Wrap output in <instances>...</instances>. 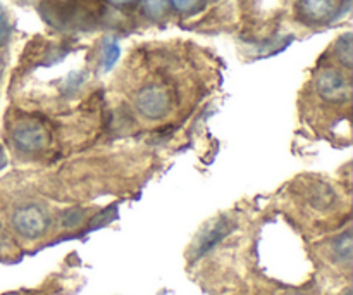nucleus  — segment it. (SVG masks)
Listing matches in <instances>:
<instances>
[{
	"mask_svg": "<svg viewBox=\"0 0 353 295\" xmlns=\"http://www.w3.org/2000/svg\"><path fill=\"white\" fill-rule=\"evenodd\" d=\"M137 111L143 117L150 121L162 120L168 116L172 109V97L165 86L147 85L134 97Z\"/></svg>",
	"mask_w": 353,
	"mask_h": 295,
	"instance_id": "1",
	"label": "nucleus"
},
{
	"mask_svg": "<svg viewBox=\"0 0 353 295\" xmlns=\"http://www.w3.org/2000/svg\"><path fill=\"white\" fill-rule=\"evenodd\" d=\"M12 227L21 237L24 238H40L47 234L50 228V216L43 207L37 204L17 207L12 214Z\"/></svg>",
	"mask_w": 353,
	"mask_h": 295,
	"instance_id": "2",
	"label": "nucleus"
},
{
	"mask_svg": "<svg viewBox=\"0 0 353 295\" xmlns=\"http://www.w3.org/2000/svg\"><path fill=\"white\" fill-rule=\"evenodd\" d=\"M345 0H296V16L309 26H323L340 17Z\"/></svg>",
	"mask_w": 353,
	"mask_h": 295,
	"instance_id": "3",
	"label": "nucleus"
},
{
	"mask_svg": "<svg viewBox=\"0 0 353 295\" xmlns=\"http://www.w3.org/2000/svg\"><path fill=\"white\" fill-rule=\"evenodd\" d=\"M316 90L321 99L327 102H347L352 95V86L347 76L340 69L327 68L316 78Z\"/></svg>",
	"mask_w": 353,
	"mask_h": 295,
	"instance_id": "4",
	"label": "nucleus"
},
{
	"mask_svg": "<svg viewBox=\"0 0 353 295\" xmlns=\"http://www.w3.org/2000/svg\"><path fill=\"white\" fill-rule=\"evenodd\" d=\"M12 144L24 154L41 152L48 144V133L43 124L34 120H26L12 130Z\"/></svg>",
	"mask_w": 353,
	"mask_h": 295,
	"instance_id": "5",
	"label": "nucleus"
},
{
	"mask_svg": "<svg viewBox=\"0 0 353 295\" xmlns=\"http://www.w3.org/2000/svg\"><path fill=\"white\" fill-rule=\"evenodd\" d=\"M230 231H231V227L226 220H219L214 225H210V227L200 235L199 244H196V249H195L196 256H202L205 254L207 251H210V249H212L216 244H219V242L223 240Z\"/></svg>",
	"mask_w": 353,
	"mask_h": 295,
	"instance_id": "6",
	"label": "nucleus"
},
{
	"mask_svg": "<svg viewBox=\"0 0 353 295\" xmlns=\"http://www.w3.org/2000/svg\"><path fill=\"white\" fill-rule=\"evenodd\" d=\"M333 252L334 256H336L338 261L345 263V265H350L352 252H353L350 231H345L343 235H340V237L333 242Z\"/></svg>",
	"mask_w": 353,
	"mask_h": 295,
	"instance_id": "7",
	"label": "nucleus"
},
{
	"mask_svg": "<svg viewBox=\"0 0 353 295\" xmlns=\"http://www.w3.org/2000/svg\"><path fill=\"white\" fill-rule=\"evenodd\" d=\"M353 44H352V33H345L343 37L338 38L336 45H334V54H336L338 61L345 66V68H352L353 61Z\"/></svg>",
	"mask_w": 353,
	"mask_h": 295,
	"instance_id": "8",
	"label": "nucleus"
},
{
	"mask_svg": "<svg viewBox=\"0 0 353 295\" xmlns=\"http://www.w3.org/2000/svg\"><path fill=\"white\" fill-rule=\"evenodd\" d=\"M145 16L150 19H161L169 9V0H141Z\"/></svg>",
	"mask_w": 353,
	"mask_h": 295,
	"instance_id": "9",
	"label": "nucleus"
},
{
	"mask_svg": "<svg viewBox=\"0 0 353 295\" xmlns=\"http://www.w3.org/2000/svg\"><path fill=\"white\" fill-rule=\"evenodd\" d=\"M119 54H121L119 44H117L114 38H107V40L103 41V55H102V66L105 71L116 64L117 59H119Z\"/></svg>",
	"mask_w": 353,
	"mask_h": 295,
	"instance_id": "10",
	"label": "nucleus"
},
{
	"mask_svg": "<svg viewBox=\"0 0 353 295\" xmlns=\"http://www.w3.org/2000/svg\"><path fill=\"white\" fill-rule=\"evenodd\" d=\"M203 3L205 0H169V6L174 10H178L179 14H196L199 10L203 9Z\"/></svg>",
	"mask_w": 353,
	"mask_h": 295,
	"instance_id": "11",
	"label": "nucleus"
},
{
	"mask_svg": "<svg viewBox=\"0 0 353 295\" xmlns=\"http://www.w3.org/2000/svg\"><path fill=\"white\" fill-rule=\"evenodd\" d=\"M9 35H10L9 14H7V10L3 9V6L0 3V47L6 45V41L9 40Z\"/></svg>",
	"mask_w": 353,
	"mask_h": 295,
	"instance_id": "12",
	"label": "nucleus"
},
{
	"mask_svg": "<svg viewBox=\"0 0 353 295\" xmlns=\"http://www.w3.org/2000/svg\"><path fill=\"white\" fill-rule=\"evenodd\" d=\"M107 2L112 3V6H130L134 0H107Z\"/></svg>",
	"mask_w": 353,
	"mask_h": 295,
	"instance_id": "13",
	"label": "nucleus"
},
{
	"mask_svg": "<svg viewBox=\"0 0 353 295\" xmlns=\"http://www.w3.org/2000/svg\"><path fill=\"white\" fill-rule=\"evenodd\" d=\"M347 295H352V294H350V292H348V294H347Z\"/></svg>",
	"mask_w": 353,
	"mask_h": 295,
	"instance_id": "14",
	"label": "nucleus"
}]
</instances>
